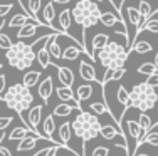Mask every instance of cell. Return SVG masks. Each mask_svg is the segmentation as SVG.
<instances>
[{"instance_id":"cell-53","label":"cell","mask_w":158,"mask_h":156,"mask_svg":"<svg viewBox=\"0 0 158 156\" xmlns=\"http://www.w3.org/2000/svg\"><path fill=\"white\" fill-rule=\"evenodd\" d=\"M47 150H49V148H47ZM46 153H47V151H46ZM46 153H44V156H46Z\"/></svg>"},{"instance_id":"cell-12","label":"cell","mask_w":158,"mask_h":156,"mask_svg":"<svg viewBox=\"0 0 158 156\" xmlns=\"http://www.w3.org/2000/svg\"><path fill=\"white\" fill-rule=\"evenodd\" d=\"M44 24L47 25V27H51L52 30H56V32H64V30H59V29H54V18H56V7H54V2H49L46 7H44ZM66 34V32H64Z\"/></svg>"},{"instance_id":"cell-52","label":"cell","mask_w":158,"mask_h":156,"mask_svg":"<svg viewBox=\"0 0 158 156\" xmlns=\"http://www.w3.org/2000/svg\"><path fill=\"white\" fill-rule=\"evenodd\" d=\"M2 67H3V66H2V64H0V70H2Z\"/></svg>"},{"instance_id":"cell-23","label":"cell","mask_w":158,"mask_h":156,"mask_svg":"<svg viewBox=\"0 0 158 156\" xmlns=\"http://www.w3.org/2000/svg\"><path fill=\"white\" fill-rule=\"evenodd\" d=\"M71 24H73V15H71V10L64 9L61 14H59V27L61 30H64L67 34V30L71 29Z\"/></svg>"},{"instance_id":"cell-26","label":"cell","mask_w":158,"mask_h":156,"mask_svg":"<svg viewBox=\"0 0 158 156\" xmlns=\"http://www.w3.org/2000/svg\"><path fill=\"white\" fill-rule=\"evenodd\" d=\"M40 5H42V0H29V3H27V10H29V15H31L32 18H35L37 22H40L42 25H46V24H44V20H39Z\"/></svg>"},{"instance_id":"cell-45","label":"cell","mask_w":158,"mask_h":156,"mask_svg":"<svg viewBox=\"0 0 158 156\" xmlns=\"http://www.w3.org/2000/svg\"><path fill=\"white\" fill-rule=\"evenodd\" d=\"M0 156H12V153H10L9 148H5V146L0 144Z\"/></svg>"},{"instance_id":"cell-48","label":"cell","mask_w":158,"mask_h":156,"mask_svg":"<svg viewBox=\"0 0 158 156\" xmlns=\"http://www.w3.org/2000/svg\"><path fill=\"white\" fill-rule=\"evenodd\" d=\"M155 66H156V69H158V52H156V55H155Z\"/></svg>"},{"instance_id":"cell-41","label":"cell","mask_w":158,"mask_h":156,"mask_svg":"<svg viewBox=\"0 0 158 156\" xmlns=\"http://www.w3.org/2000/svg\"><path fill=\"white\" fill-rule=\"evenodd\" d=\"M93 156H110V150L104 146H96L93 151Z\"/></svg>"},{"instance_id":"cell-11","label":"cell","mask_w":158,"mask_h":156,"mask_svg":"<svg viewBox=\"0 0 158 156\" xmlns=\"http://www.w3.org/2000/svg\"><path fill=\"white\" fill-rule=\"evenodd\" d=\"M49 39V37H47ZM35 61L39 62V66L42 69H47L49 66H51V62H52V57H51V54H49V49H47V40L44 42V46L39 49V52H35Z\"/></svg>"},{"instance_id":"cell-3","label":"cell","mask_w":158,"mask_h":156,"mask_svg":"<svg viewBox=\"0 0 158 156\" xmlns=\"http://www.w3.org/2000/svg\"><path fill=\"white\" fill-rule=\"evenodd\" d=\"M2 99H3V102L7 104L9 109L15 111L19 116H20V114H24L25 109H29V107L32 106L34 94H32L31 87H27L22 82H19V84H12L9 89H5Z\"/></svg>"},{"instance_id":"cell-18","label":"cell","mask_w":158,"mask_h":156,"mask_svg":"<svg viewBox=\"0 0 158 156\" xmlns=\"http://www.w3.org/2000/svg\"><path fill=\"white\" fill-rule=\"evenodd\" d=\"M74 94H76L77 101H88V99L94 94V89H93L91 84H82V86H77L76 87Z\"/></svg>"},{"instance_id":"cell-24","label":"cell","mask_w":158,"mask_h":156,"mask_svg":"<svg viewBox=\"0 0 158 156\" xmlns=\"http://www.w3.org/2000/svg\"><path fill=\"white\" fill-rule=\"evenodd\" d=\"M29 18H32V17L25 15V14H15V15H12V18H10L7 24H9V27H22V25H25L29 22ZM32 20H35V18H32ZM37 24H39V22H37ZM39 25H42V24H39Z\"/></svg>"},{"instance_id":"cell-34","label":"cell","mask_w":158,"mask_h":156,"mask_svg":"<svg viewBox=\"0 0 158 156\" xmlns=\"http://www.w3.org/2000/svg\"><path fill=\"white\" fill-rule=\"evenodd\" d=\"M108 42H110V37H108V34H96L94 39H93V50L103 49Z\"/></svg>"},{"instance_id":"cell-39","label":"cell","mask_w":158,"mask_h":156,"mask_svg":"<svg viewBox=\"0 0 158 156\" xmlns=\"http://www.w3.org/2000/svg\"><path fill=\"white\" fill-rule=\"evenodd\" d=\"M12 9H14L12 3H0V18H5Z\"/></svg>"},{"instance_id":"cell-20","label":"cell","mask_w":158,"mask_h":156,"mask_svg":"<svg viewBox=\"0 0 158 156\" xmlns=\"http://www.w3.org/2000/svg\"><path fill=\"white\" fill-rule=\"evenodd\" d=\"M145 30L153 32V34H158V18L155 20V18H152V17H150L146 22H143V24L140 25V27L136 29V35H135V40H136V39H138V35H140L141 32H145Z\"/></svg>"},{"instance_id":"cell-51","label":"cell","mask_w":158,"mask_h":156,"mask_svg":"<svg viewBox=\"0 0 158 156\" xmlns=\"http://www.w3.org/2000/svg\"><path fill=\"white\" fill-rule=\"evenodd\" d=\"M153 14H156V15H158V9H156V12H153Z\"/></svg>"},{"instance_id":"cell-9","label":"cell","mask_w":158,"mask_h":156,"mask_svg":"<svg viewBox=\"0 0 158 156\" xmlns=\"http://www.w3.org/2000/svg\"><path fill=\"white\" fill-rule=\"evenodd\" d=\"M42 107L44 106L37 104V106H32L31 111H29L27 122H29V126H31V129L35 133H39V122H40V118H42Z\"/></svg>"},{"instance_id":"cell-13","label":"cell","mask_w":158,"mask_h":156,"mask_svg":"<svg viewBox=\"0 0 158 156\" xmlns=\"http://www.w3.org/2000/svg\"><path fill=\"white\" fill-rule=\"evenodd\" d=\"M37 27H42V25H39L37 22H27L25 25H22L20 29H19L17 32V37L19 39H27V37H34L37 34ZM44 27H47V25H44Z\"/></svg>"},{"instance_id":"cell-16","label":"cell","mask_w":158,"mask_h":156,"mask_svg":"<svg viewBox=\"0 0 158 156\" xmlns=\"http://www.w3.org/2000/svg\"><path fill=\"white\" fill-rule=\"evenodd\" d=\"M143 133H146V131H143V129L140 128L138 121H133V119H131V121L126 122V134H128V138H130V139L138 141ZM128 138H126V141H128Z\"/></svg>"},{"instance_id":"cell-43","label":"cell","mask_w":158,"mask_h":156,"mask_svg":"<svg viewBox=\"0 0 158 156\" xmlns=\"http://www.w3.org/2000/svg\"><path fill=\"white\" fill-rule=\"evenodd\" d=\"M5 89H7V77L3 76V74H0V99H2Z\"/></svg>"},{"instance_id":"cell-1","label":"cell","mask_w":158,"mask_h":156,"mask_svg":"<svg viewBox=\"0 0 158 156\" xmlns=\"http://www.w3.org/2000/svg\"><path fill=\"white\" fill-rule=\"evenodd\" d=\"M101 121L98 119L93 113H86V111H79L74 118V121L71 122L73 128V134H76L79 139L82 141V156H84V146L88 141L94 139L99 136L101 131Z\"/></svg>"},{"instance_id":"cell-30","label":"cell","mask_w":158,"mask_h":156,"mask_svg":"<svg viewBox=\"0 0 158 156\" xmlns=\"http://www.w3.org/2000/svg\"><path fill=\"white\" fill-rule=\"evenodd\" d=\"M88 107L91 109L93 114H98V116H101V114H110V116H113L110 107H108L104 102H91ZM113 118H114V116H113ZM114 119H116V118H114ZM119 129H121V128H119Z\"/></svg>"},{"instance_id":"cell-37","label":"cell","mask_w":158,"mask_h":156,"mask_svg":"<svg viewBox=\"0 0 158 156\" xmlns=\"http://www.w3.org/2000/svg\"><path fill=\"white\" fill-rule=\"evenodd\" d=\"M12 40H10V37L9 35H5V34H2L0 32V49H10V46H12Z\"/></svg>"},{"instance_id":"cell-4","label":"cell","mask_w":158,"mask_h":156,"mask_svg":"<svg viewBox=\"0 0 158 156\" xmlns=\"http://www.w3.org/2000/svg\"><path fill=\"white\" fill-rule=\"evenodd\" d=\"M101 14L103 12L99 10V7H98V3L94 0H77V3L71 10L73 20L77 25H81L84 30L94 27L98 22H99Z\"/></svg>"},{"instance_id":"cell-42","label":"cell","mask_w":158,"mask_h":156,"mask_svg":"<svg viewBox=\"0 0 158 156\" xmlns=\"http://www.w3.org/2000/svg\"><path fill=\"white\" fill-rule=\"evenodd\" d=\"M146 84H150L152 87H158V72L152 74V76H148V79H146Z\"/></svg>"},{"instance_id":"cell-50","label":"cell","mask_w":158,"mask_h":156,"mask_svg":"<svg viewBox=\"0 0 158 156\" xmlns=\"http://www.w3.org/2000/svg\"><path fill=\"white\" fill-rule=\"evenodd\" d=\"M155 128H156V129H158V122H156V124H155Z\"/></svg>"},{"instance_id":"cell-22","label":"cell","mask_w":158,"mask_h":156,"mask_svg":"<svg viewBox=\"0 0 158 156\" xmlns=\"http://www.w3.org/2000/svg\"><path fill=\"white\" fill-rule=\"evenodd\" d=\"M81 54H86L82 47H74V46H67L66 49L62 50V59L66 61H76Z\"/></svg>"},{"instance_id":"cell-33","label":"cell","mask_w":158,"mask_h":156,"mask_svg":"<svg viewBox=\"0 0 158 156\" xmlns=\"http://www.w3.org/2000/svg\"><path fill=\"white\" fill-rule=\"evenodd\" d=\"M73 109L74 107L71 106V104H67V102H62V104H57V106L54 107V116L56 118H66V116H69L71 113H73Z\"/></svg>"},{"instance_id":"cell-36","label":"cell","mask_w":158,"mask_h":156,"mask_svg":"<svg viewBox=\"0 0 158 156\" xmlns=\"http://www.w3.org/2000/svg\"><path fill=\"white\" fill-rule=\"evenodd\" d=\"M138 72L145 74V76H152V74L158 72V69H156L155 62H143L140 67H138Z\"/></svg>"},{"instance_id":"cell-10","label":"cell","mask_w":158,"mask_h":156,"mask_svg":"<svg viewBox=\"0 0 158 156\" xmlns=\"http://www.w3.org/2000/svg\"><path fill=\"white\" fill-rule=\"evenodd\" d=\"M52 91H54L52 77H51V76H47L46 79H44L42 82L39 84V96H40V99L44 101V104H47V102H49V99H51Z\"/></svg>"},{"instance_id":"cell-35","label":"cell","mask_w":158,"mask_h":156,"mask_svg":"<svg viewBox=\"0 0 158 156\" xmlns=\"http://www.w3.org/2000/svg\"><path fill=\"white\" fill-rule=\"evenodd\" d=\"M138 124H140V128L143 129V131H150L153 126L152 122V118L146 114V111H140V118H138Z\"/></svg>"},{"instance_id":"cell-27","label":"cell","mask_w":158,"mask_h":156,"mask_svg":"<svg viewBox=\"0 0 158 156\" xmlns=\"http://www.w3.org/2000/svg\"><path fill=\"white\" fill-rule=\"evenodd\" d=\"M40 79V72L39 70H29V72L24 74V77H22V84L27 87H34L37 82H39Z\"/></svg>"},{"instance_id":"cell-38","label":"cell","mask_w":158,"mask_h":156,"mask_svg":"<svg viewBox=\"0 0 158 156\" xmlns=\"http://www.w3.org/2000/svg\"><path fill=\"white\" fill-rule=\"evenodd\" d=\"M113 74H114V69L108 67L106 72H104V76H103V79H101V86H106L108 82H111V81H113Z\"/></svg>"},{"instance_id":"cell-44","label":"cell","mask_w":158,"mask_h":156,"mask_svg":"<svg viewBox=\"0 0 158 156\" xmlns=\"http://www.w3.org/2000/svg\"><path fill=\"white\" fill-rule=\"evenodd\" d=\"M59 148H64V146H62V144H54L52 148H49V150H47L46 156H57V151H59Z\"/></svg>"},{"instance_id":"cell-2","label":"cell","mask_w":158,"mask_h":156,"mask_svg":"<svg viewBox=\"0 0 158 156\" xmlns=\"http://www.w3.org/2000/svg\"><path fill=\"white\" fill-rule=\"evenodd\" d=\"M39 40H34L32 44H25L22 40L14 42L10 46V49L5 50V57L12 67H15L19 70H25L29 67H32V64L35 62V52H34V46Z\"/></svg>"},{"instance_id":"cell-40","label":"cell","mask_w":158,"mask_h":156,"mask_svg":"<svg viewBox=\"0 0 158 156\" xmlns=\"http://www.w3.org/2000/svg\"><path fill=\"white\" fill-rule=\"evenodd\" d=\"M12 121H14V118H10V116H0V131L9 128L12 124Z\"/></svg>"},{"instance_id":"cell-32","label":"cell","mask_w":158,"mask_h":156,"mask_svg":"<svg viewBox=\"0 0 158 156\" xmlns=\"http://www.w3.org/2000/svg\"><path fill=\"white\" fill-rule=\"evenodd\" d=\"M138 10H140V14H141V17H143L141 24H143V22H146L150 17L153 15V9H152V5H150L146 0H140V3H138Z\"/></svg>"},{"instance_id":"cell-47","label":"cell","mask_w":158,"mask_h":156,"mask_svg":"<svg viewBox=\"0 0 158 156\" xmlns=\"http://www.w3.org/2000/svg\"><path fill=\"white\" fill-rule=\"evenodd\" d=\"M19 3L22 5V9H24V10H27V7H25V2H24V0H19Z\"/></svg>"},{"instance_id":"cell-31","label":"cell","mask_w":158,"mask_h":156,"mask_svg":"<svg viewBox=\"0 0 158 156\" xmlns=\"http://www.w3.org/2000/svg\"><path fill=\"white\" fill-rule=\"evenodd\" d=\"M152 44L146 42V40H136L135 42V46L130 49V52H136V54H148V52H152Z\"/></svg>"},{"instance_id":"cell-5","label":"cell","mask_w":158,"mask_h":156,"mask_svg":"<svg viewBox=\"0 0 158 156\" xmlns=\"http://www.w3.org/2000/svg\"><path fill=\"white\" fill-rule=\"evenodd\" d=\"M130 55V50L125 46L118 42H108L103 49L98 50V61L103 67H111V69H121L125 67L126 59Z\"/></svg>"},{"instance_id":"cell-15","label":"cell","mask_w":158,"mask_h":156,"mask_svg":"<svg viewBox=\"0 0 158 156\" xmlns=\"http://www.w3.org/2000/svg\"><path fill=\"white\" fill-rule=\"evenodd\" d=\"M99 22L104 25V27H114L116 24H126L125 18L114 15V14H111V12H103V14H101ZM126 25H128V24H126Z\"/></svg>"},{"instance_id":"cell-49","label":"cell","mask_w":158,"mask_h":156,"mask_svg":"<svg viewBox=\"0 0 158 156\" xmlns=\"http://www.w3.org/2000/svg\"><path fill=\"white\" fill-rule=\"evenodd\" d=\"M96 2H106V0H96Z\"/></svg>"},{"instance_id":"cell-8","label":"cell","mask_w":158,"mask_h":156,"mask_svg":"<svg viewBox=\"0 0 158 156\" xmlns=\"http://www.w3.org/2000/svg\"><path fill=\"white\" fill-rule=\"evenodd\" d=\"M79 76H81L82 81H88V82H91V81H98L94 64H88L86 61H81V62H79ZM98 82H99V81H98Z\"/></svg>"},{"instance_id":"cell-28","label":"cell","mask_w":158,"mask_h":156,"mask_svg":"<svg viewBox=\"0 0 158 156\" xmlns=\"http://www.w3.org/2000/svg\"><path fill=\"white\" fill-rule=\"evenodd\" d=\"M54 131H56V116L54 114H49L46 118V121H44V134H46L49 139H52Z\"/></svg>"},{"instance_id":"cell-19","label":"cell","mask_w":158,"mask_h":156,"mask_svg":"<svg viewBox=\"0 0 158 156\" xmlns=\"http://www.w3.org/2000/svg\"><path fill=\"white\" fill-rule=\"evenodd\" d=\"M71 136H73V128H71V122H62L61 126H59V143L61 144H69L71 141Z\"/></svg>"},{"instance_id":"cell-21","label":"cell","mask_w":158,"mask_h":156,"mask_svg":"<svg viewBox=\"0 0 158 156\" xmlns=\"http://www.w3.org/2000/svg\"><path fill=\"white\" fill-rule=\"evenodd\" d=\"M126 15H128V22H130L133 27H140L143 17H141L140 10H138V7H128V9H126Z\"/></svg>"},{"instance_id":"cell-25","label":"cell","mask_w":158,"mask_h":156,"mask_svg":"<svg viewBox=\"0 0 158 156\" xmlns=\"http://www.w3.org/2000/svg\"><path fill=\"white\" fill-rule=\"evenodd\" d=\"M116 99H118V102L123 106V111H125V109H130V107H131L130 92H128L123 86H119V87H118V91H116Z\"/></svg>"},{"instance_id":"cell-17","label":"cell","mask_w":158,"mask_h":156,"mask_svg":"<svg viewBox=\"0 0 158 156\" xmlns=\"http://www.w3.org/2000/svg\"><path fill=\"white\" fill-rule=\"evenodd\" d=\"M121 133H123V131H118V129L113 128L111 124H104V126H101L99 134L103 136L104 139H114L116 136H119L121 139H125V141H126V136H125V134H121ZM126 143H128V141H126ZM128 148H130V146H128Z\"/></svg>"},{"instance_id":"cell-6","label":"cell","mask_w":158,"mask_h":156,"mask_svg":"<svg viewBox=\"0 0 158 156\" xmlns=\"http://www.w3.org/2000/svg\"><path fill=\"white\" fill-rule=\"evenodd\" d=\"M130 101L131 107L138 111H150L158 102V92L155 87H152L146 82H140L130 91Z\"/></svg>"},{"instance_id":"cell-29","label":"cell","mask_w":158,"mask_h":156,"mask_svg":"<svg viewBox=\"0 0 158 156\" xmlns=\"http://www.w3.org/2000/svg\"><path fill=\"white\" fill-rule=\"evenodd\" d=\"M31 133H35V131H32V129H29V128H14L12 131L9 133V136H7V139H9V141L22 139V138H25L27 134H31Z\"/></svg>"},{"instance_id":"cell-46","label":"cell","mask_w":158,"mask_h":156,"mask_svg":"<svg viewBox=\"0 0 158 156\" xmlns=\"http://www.w3.org/2000/svg\"><path fill=\"white\" fill-rule=\"evenodd\" d=\"M71 2V0H54V3H62V5H64V3H69Z\"/></svg>"},{"instance_id":"cell-7","label":"cell","mask_w":158,"mask_h":156,"mask_svg":"<svg viewBox=\"0 0 158 156\" xmlns=\"http://www.w3.org/2000/svg\"><path fill=\"white\" fill-rule=\"evenodd\" d=\"M56 94L57 98L61 99L62 102H67L74 107V109L81 111V101L76 99V94H74L73 87H67V86H61V87H56Z\"/></svg>"},{"instance_id":"cell-14","label":"cell","mask_w":158,"mask_h":156,"mask_svg":"<svg viewBox=\"0 0 158 156\" xmlns=\"http://www.w3.org/2000/svg\"><path fill=\"white\" fill-rule=\"evenodd\" d=\"M57 76H59V81L62 82V86L73 87V84H74V72L69 67L57 66Z\"/></svg>"}]
</instances>
